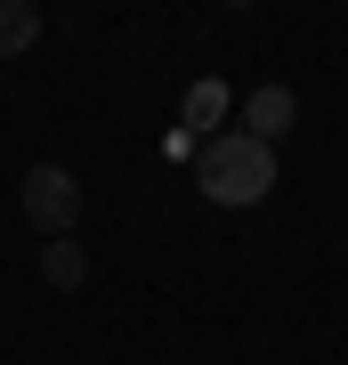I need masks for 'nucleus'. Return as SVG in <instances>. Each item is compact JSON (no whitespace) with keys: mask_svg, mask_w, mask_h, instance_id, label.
Returning a JSON list of instances; mask_svg holds the SVG:
<instances>
[{"mask_svg":"<svg viewBox=\"0 0 348 365\" xmlns=\"http://www.w3.org/2000/svg\"><path fill=\"white\" fill-rule=\"evenodd\" d=\"M16 195H25V227L41 235V244L73 235V227H81V211H90V195H81V179H73L65 163H33Z\"/></svg>","mask_w":348,"mask_h":365,"instance_id":"obj_2","label":"nucleus"},{"mask_svg":"<svg viewBox=\"0 0 348 365\" xmlns=\"http://www.w3.org/2000/svg\"><path fill=\"white\" fill-rule=\"evenodd\" d=\"M41 41V9L33 0H0V57H25Z\"/></svg>","mask_w":348,"mask_h":365,"instance_id":"obj_5","label":"nucleus"},{"mask_svg":"<svg viewBox=\"0 0 348 365\" xmlns=\"http://www.w3.org/2000/svg\"><path fill=\"white\" fill-rule=\"evenodd\" d=\"M194 179H203L211 203L251 211V203L275 187V146H259V138H243V130H211L203 146H194Z\"/></svg>","mask_w":348,"mask_h":365,"instance_id":"obj_1","label":"nucleus"},{"mask_svg":"<svg viewBox=\"0 0 348 365\" xmlns=\"http://www.w3.org/2000/svg\"><path fill=\"white\" fill-rule=\"evenodd\" d=\"M41 276H49L57 292H81L90 284V252H81L73 235H57V244H41Z\"/></svg>","mask_w":348,"mask_h":365,"instance_id":"obj_4","label":"nucleus"},{"mask_svg":"<svg viewBox=\"0 0 348 365\" xmlns=\"http://www.w3.org/2000/svg\"><path fill=\"white\" fill-rule=\"evenodd\" d=\"M300 122V98L284 90V81H259V90L243 98V138H259V146H275Z\"/></svg>","mask_w":348,"mask_h":365,"instance_id":"obj_3","label":"nucleus"},{"mask_svg":"<svg viewBox=\"0 0 348 365\" xmlns=\"http://www.w3.org/2000/svg\"><path fill=\"white\" fill-rule=\"evenodd\" d=\"M211 122H227V81H194L186 90V130L211 138Z\"/></svg>","mask_w":348,"mask_h":365,"instance_id":"obj_6","label":"nucleus"}]
</instances>
